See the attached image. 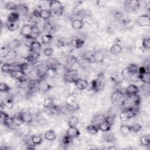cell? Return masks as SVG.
I'll list each match as a JSON object with an SVG mask.
<instances>
[{"label":"cell","mask_w":150,"mask_h":150,"mask_svg":"<svg viewBox=\"0 0 150 150\" xmlns=\"http://www.w3.org/2000/svg\"><path fill=\"white\" fill-rule=\"evenodd\" d=\"M43 54H44L45 56L50 57V56H51L53 54V49L52 47H46V48L43 50Z\"/></svg>","instance_id":"obj_58"},{"label":"cell","mask_w":150,"mask_h":150,"mask_svg":"<svg viewBox=\"0 0 150 150\" xmlns=\"http://www.w3.org/2000/svg\"><path fill=\"white\" fill-rule=\"evenodd\" d=\"M136 23L140 27H147L150 25V19L149 15L143 14L137 17Z\"/></svg>","instance_id":"obj_8"},{"label":"cell","mask_w":150,"mask_h":150,"mask_svg":"<svg viewBox=\"0 0 150 150\" xmlns=\"http://www.w3.org/2000/svg\"><path fill=\"white\" fill-rule=\"evenodd\" d=\"M73 83L76 88L80 90H84L86 89L89 86V84L86 80H84L83 79H79V78L76 79L73 81Z\"/></svg>","instance_id":"obj_10"},{"label":"cell","mask_w":150,"mask_h":150,"mask_svg":"<svg viewBox=\"0 0 150 150\" xmlns=\"http://www.w3.org/2000/svg\"><path fill=\"white\" fill-rule=\"evenodd\" d=\"M10 75L12 77L17 80L19 81L21 83H25L26 81V74L22 71L21 70H15L10 73Z\"/></svg>","instance_id":"obj_11"},{"label":"cell","mask_w":150,"mask_h":150,"mask_svg":"<svg viewBox=\"0 0 150 150\" xmlns=\"http://www.w3.org/2000/svg\"><path fill=\"white\" fill-rule=\"evenodd\" d=\"M6 28L10 31H15L16 30H17L19 28V24L18 22H15V23H12V22H9L8 21H6L5 23Z\"/></svg>","instance_id":"obj_42"},{"label":"cell","mask_w":150,"mask_h":150,"mask_svg":"<svg viewBox=\"0 0 150 150\" xmlns=\"http://www.w3.org/2000/svg\"><path fill=\"white\" fill-rule=\"evenodd\" d=\"M31 142L35 145H39L43 142V138L39 135H34L31 137Z\"/></svg>","instance_id":"obj_45"},{"label":"cell","mask_w":150,"mask_h":150,"mask_svg":"<svg viewBox=\"0 0 150 150\" xmlns=\"http://www.w3.org/2000/svg\"><path fill=\"white\" fill-rule=\"evenodd\" d=\"M132 82L134 83H138V81H140V78H139V74L135 73L132 75V76L131 77V78L129 79Z\"/></svg>","instance_id":"obj_62"},{"label":"cell","mask_w":150,"mask_h":150,"mask_svg":"<svg viewBox=\"0 0 150 150\" xmlns=\"http://www.w3.org/2000/svg\"><path fill=\"white\" fill-rule=\"evenodd\" d=\"M127 97L124 92L120 90L114 91L111 95V101L115 106H123L126 103Z\"/></svg>","instance_id":"obj_1"},{"label":"cell","mask_w":150,"mask_h":150,"mask_svg":"<svg viewBox=\"0 0 150 150\" xmlns=\"http://www.w3.org/2000/svg\"><path fill=\"white\" fill-rule=\"evenodd\" d=\"M1 70L4 73H11L12 71H15V66L13 64L11 63H4L1 66Z\"/></svg>","instance_id":"obj_24"},{"label":"cell","mask_w":150,"mask_h":150,"mask_svg":"<svg viewBox=\"0 0 150 150\" xmlns=\"http://www.w3.org/2000/svg\"><path fill=\"white\" fill-rule=\"evenodd\" d=\"M66 135L73 139L79 137L80 135V132L76 127H69L66 132Z\"/></svg>","instance_id":"obj_13"},{"label":"cell","mask_w":150,"mask_h":150,"mask_svg":"<svg viewBox=\"0 0 150 150\" xmlns=\"http://www.w3.org/2000/svg\"><path fill=\"white\" fill-rule=\"evenodd\" d=\"M139 6V2L137 0H128L124 2V8L128 12H132L136 11Z\"/></svg>","instance_id":"obj_6"},{"label":"cell","mask_w":150,"mask_h":150,"mask_svg":"<svg viewBox=\"0 0 150 150\" xmlns=\"http://www.w3.org/2000/svg\"><path fill=\"white\" fill-rule=\"evenodd\" d=\"M103 139L106 142L112 143L115 141V138L113 134H105V135H104Z\"/></svg>","instance_id":"obj_49"},{"label":"cell","mask_w":150,"mask_h":150,"mask_svg":"<svg viewBox=\"0 0 150 150\" xmlns=\"http://www.w3.org/2000/svg\"><path fill=\"white\" fill-rule=\"evenodd\" d=\"M122 50V48L120 45H119L118 43H115L111 46L110 51L112 54L118 55L121 53Z\"/></svg>","instance_id":"obj_27"},{"label":"cell","mask_w":150,"mask_h":150,"mask_svg":"<svg viewBox=\"0 0 150 150\" xmlns=\"http://www.w3.org/2000/svg\"><path fill=\"white\" fill-rule=\"evenodd\" d=\"M41 47V43L39 41L33 40L29 47V50L31 53H38L39 51L40 50Z\"/></svg>","instance_id":"obj_23"},{"label":"cell","mask_w":150,"mask_h":150,"mask_svg":"<svg viewBox=\"0 0 150 150\" xmlns=\"http://www.w3.org/2000/svg\"><path fill=\"white\" fill-rule=\"evenodd\" d=\"M84 2V1H77L75 2V5L73 9L72 12L75 15H82L83 11L84 9L81 6L82 4Z\"/></svg>","instance_id":"obj_16"},{"label":"cell","mask_w":150,"mask_h":150,"mask_svg":"<svg viewBox=\"0 0 150 150\" xmlns=\"http://www.w3.org/2000/svg\"><path fill=\"white\" fill-rule=\"evenodd\" d=\"M39 56V53H31L26 57H24V59L26 61L27 63L32 64H35L37 62V59Z\"/></svg>","instance_id":"obj_15"},{"label":"cell","mask_w":150,"mask_h":150,"mask_svg":"<svg viewBox=\"0 0 150 150\" xmlns=\"http://www.w3.org/2000/svg\"><path fill=\"white\" fill-rule=\"evenodd\" d=\"M138 91L139 88L138 86L134 84H131L127 87L124 93L127 97H129L138 94Z\"/></svg>","instance_id":"obj_12"},{"label":"cell","mask_w":150,"mask_h":150,"mask_svg":"<svg viewBox=\"0 0 150 150\" xmlns=\"http://www.w3.org/2000/svg\"><path fill=\"white\" fill-rule=\"evenodd\" d=\"M3 124L8 127H13V120H12V117H9L5 121V122L3 123Z\"/></svg>","instance_id":"obj_59"},{"label":"cell","mask_w":150,"mask_h":150,"mask_svg":"<svg viewBox=\"0 0 150 150\" xmlns=\"http://www.w3.org/2000/svg\"><path fill=\"white\" fill-rule=\"evenodd\" d=\"M86 130L88 133H89L91 135H95V134H97L99 131L98 126L94 124H93L88 125L86 128Z\"/></svg>","instance_id":"obj_39"},{"label":"cell","mask_w":150,"mask_h":150,"mask_svg":"<svg viewBox=\"0 0 150 150\" xmlns=\"http://www.w3.org/2000/svg\"><path fill=\"white\" fill-rule=\"evenodd\" d=\"M66 105L67 109L70 111H75L79 109V105L77 102L76 97L71 94H69L66 97Z\"/></svg>","instance_id":"obj_3"},{"label":"cell","mask_w":150,"mask_h":150,"mask_svg":"<svg viewBox=\"0 0 150 150\" xmlns=\"http://www.w3.org/2000/svg\"><path fill=\"white\" fill-rule=\"evenodd\" d=\"M20 17V15L16 11H13L9 13L7 18V21L9 22H18Z\"/></svg>","instance_id":"obj_28"},{"label":"cell","mask_w":150,"mask_h":150,"mask_svg":"<svg viewBox=\"0 0 150 150\" xmlns=\"http://www.w3.org/2000/svg\"><path fill=\"white\" fill-rule=\"evenodd\" d=\"M33 30V26L28 23L23 25L20 30V34L25 38V39L29 38Z\"/></svg>","instance_id":"obj_9"},{"label":"cell","mask_w":150,"mask_h":150,"mask_svg":"<svg viewBox=\"0 0 150 150\" xmlns=\"http://www.w3.org/2000/svg\"><path fill=\"white\" fill-rule=\"evenodd\" d=\"M70 43L69 40L65 37H60L57 39L56 45L58 47H64Z\"/></svg>","instance_id":"obj_35"},{"label":"cell","mask_w":150,"mask_h":150,"mask_svg":"<svg viewBox=\"0 0 150 150\" xmlns=\"http://www.w3.org/2000/svg\"><path fill=\"white\" fill-rule=\"evenodd\" d=\"M12 117V120H13V125L14 127H19L20 125H21L23 122V120H22L21 117H20V115L19 114L13 116Z\"/></svg>","instance_id":"obj_46"},{"label":"cell","mask_w":150,"mask_h":150,"mask_svg":"<svg viewBox=\"0 0 150 150\" xmlns=\"http://www.w3.org/2000/svg\"><path fill=\"white\" fill-rule=\"evenodd\" d=\"M11 90V87L5 82H1L0 84V91L2 93H7Z\"/></svg>","instance_id":"obj_53"},{"label":"cell","mask_w":150,"mask_h":150,"mask_svg":"<svg viewBox=\"0 0 150 150\" xmlns=\"http://www.w3.org/2000/svg\"><path fill=\"white\" fill-rule=\"evenodd\" d=\"M78 71L76 69H69L65 70L64 75H63V79L65 82L66 83H73V81L77 79Z\"/></svg>","instance_id":"obj_4"},{"label":"cell","mask_w":150,"mask_h":150,"mask_svg":"<svg viewBox=\"0 0 150 150\" xmlns=\"http://www.w3.org/2000/svg\"><path fill=\"white\" fill-rule=\"evenodd\" d=\"M120 132H121V134L124 136L128 135L131 132V129L130 125H125V124L121 125L120 126Z\"/></svg>","instance_id":"obj_41"},{"label":"cell","mask_w":150,"mask_h":150,"mask_svg":"<svg viewBox=\"0 0 150 150\" xmlns=\"http://www.w3.org/2000/svg\"><path fill=\"white\" fill-rule=\"evenodd\" d=\"M111 79L116 84H119L122 82L123 78L121 74V73L115 72L111 74Z\"/></svg>","instance_id":"obj_29"},{"label":"cell","mask_w":150,"mask_h":150,"mask_svg":"<svg viewBox=\"0 0 150 150\" xmlns=\"http://www.w3.org/2000/svg\"><path fill=\"white\" fill-rule=\"evenodd\" d=\"M121 74L123 78V79H126V80H128V79H129L131 78V77L132 76V74L130 73V71H129L127 67L124 68L121 72Z\"/></svg>","instance_id":"obj_47"},{"label":"cell","mask_w":150,"mask_h":150,"mask_svg":"<svg viewBox=\"0 0 150 150\" xmlns=\"http://www.w3.org/2000/svg\"><path fill=\"white\" fill-rule=\"evenodd\" d=\"M84 43L85 42L83 39L76 36L73 37L70 40L71 45L76 49H79L82 47L84 45Z\"/></svg>","instance_id":"obj_14"},{"label":"cell","mask_w":150,"mask_h":150,"mask_svg":"<svg viewBox=\"0 0 150 150\" xmlns=\"http://www.w3.org/2000/svg\"><path fill=\"white\" fill-rule=\"evenodd\" d=\"M82 57L84 60H86V61H87L89 63L94 62V52H91V51L86 52H85L83 54Z\"/></svg>","instance_id":"obj_31"},{"label":"cell","mask_w":150,"mask_h":150,"mask_svg":"<svg viewBox=\"0 0 150 150\" xmlns=\"http://www.w3.org/2000/svg\"><path fill=\"white\" fill-rule=\"evenodd\" d=\"M71 139H72V138H70L66 134V135L63 138V139L62 140V145L65 146L69 145V144H70V142L71 141Z\"/></svg>","instance_id":"obj_56"},{"label":"cell","mask_w":150,"mask_h":150,"mask_svg":"<svg viewBox=\"0 0 150 150\" xmlns=\"http://www.w3.org/2000/svg\"><path fill=\"white\" fill-rule=\"evenodd\" d=\"M43 29L46 32V33L52 35V33H53L55 31V27L52 23L47 21L43 25Z\"/></svg>","instance_id":"obj_26"},{"label":"cell","mask_w":150,"mask_h":150,"mask_svg":"<svg viewBox=\"0 0 150 150\" xmlns=\"http://www.w3.org/2000/svg\"><path fill=\"white\" fill-rule=\"evenodd\" d=\"M141 145L143 146H149L150 145V136L149 135H145L142 136L139 139Z\"/></svg>","instance_id":"obj_36"},{"label":"cell","mask_w":150,"mask_h":150,"mask_svg":"<svg viewBox=\"0 0 150 150\" xmlns=\"http://www.w3.org/2000/svg\"><path fill=\"white\" fill-rule=\"evenodd\" d=\"M96 5L99 8H104L107 6L108 1L105 0H97L95 2Z\"/></svg>","instance_id":"obj_57"},{"label":"cell","mask_w":150,"mask_h":150,"mask_svg":"<svg viewBox=\"0 0 150 150\" xmlns=\"http://www.w3.org/2000/svg\"><path fill=\"white\" fill-rule=\"evenodd\" d=\"M17 6L18 5H16L15 3L12 2H8L6 3H5V8L6 10L8 11H16V9H17Z\"/></svg>","instance_id":"obj_48"},{"label":"cell","mask_w":150,"mask_h":150,"mask_svg":"<svg viewBox=\"0 0 150 150\" xmlns=\"http://www.w3.org/2000/svg\"><path fill=\"white\" fill-rule=\"evenodd\" d=\"M38 90L45 93L50 90L52 88V86L47 81L45 78H41L38 80Z\"/></svg>","instance_id":"obj_7"},{"label":"cell","mask_w":150,"mask_h":150,"mask_svg":"<svg viewBox=\"0 0 150 150\" xmlns=\"http://www.w3.org/2000/svg\"><path fill=\"white\" fill-rule=\"evenodd\" d=\"M105 86V83L101 79V77H98L92 80L90 84V88L93 92H98L104 88Z\"/></svg>","instance_id":"obj_5"},{"label":"cell","mask_w":150,"mask_h":150,"mask_svg":"<svg viewBox=\"0 0 150 150\" xmlns=\"http://www.w3.org/2000/svg\"><path fill=\"white\" fill-rule=\"evenodd\" d=\"M66 65L68 66V67L67 69H71V66H73L74 64L77 63V59L74 55L69 54L66 57Z\"/></svg>","instance_id":"obj_20"},{"label":"cell","mask_w":150,"mask_h":150,"mask_svg":"<svg viewBox=\"0 0 150 150\" xmlns=\"http://www.w3.org/2000/svg\"><path fill=\"white\" fill-rule=\"evenodd\" d=\"M49 110H50L51 113L53 114H58L60 111V108L58 106L55 105H53V106H52Z\"/></svg>","instance_id":"obj_60"},{"label":"cell","mask_w":150,"mask_h":150,"mask_svg":"<svg viewBox=\"0 0 150 150\" xmlns=\"http://www.w3.org/2000/svg\"><path fill=\"white\" fill-rule=\"evenodd\" d=\"M104 55L101 52H94V62L100 63L104 61Z\"/></svg>","instance_id":"obj_43"},{"label":"cell","mask_w":150,"mask_h":150,"mask_svg":"<svg viewBox=\"0 0 150 150\" xmlns=\"http://www.w3.org/2000/svg\"><path fill=\"white\" fill-rule=\"evenodd\" d=\"M127 67H128L129 71H130V73L132 74H135V73H138V67L136 64L131 63V64H129L128 66H127Z\"/></svg>","instance_id":"obj_52"},{"label":"cell","mask_w":150,"mask_h":150,"mask_svg":"<svg viewBox=\"0 0 150 150\" xmlns=\"http://www.w3.org/2000/svg\"><path fill=\"white\" fill-rule=\"evenodd\" d=\"M17 56V53L15 50H8L7 49L6 52L5 53L4 56L5 60L8 61L13 60Z\"/></svg>","instance_id":"obj_21"},{"label":"cell","mask_w":150,"mask_h":150,"mask_svg":"<svg viewBox=\"0 0 150 150\" xmlns=\"http://www.w3.org/2000/svg\"><path fill=\"white\" fill-rule=\"evenodd\" d=\"M57 74V70L53 67L47 66L46 70V76L49 78H54Z\"/></svg>","instance_id":"obj_32"},{"label":"cell","mask_w":150,"mask_h":150,"mask_svg":"<svg viewBox=\"0 0 150 150\" xmlns=\"http://www.w3.org/2000/svg\"><path fill=\"white\" fill-rule=\"evenodd\" d=\"M79 121L77 117L74 115H71L69 117L67 124L69 127H77V125L79 124Z\"/></svg>","instance_id":"obj_44"},{"label":"cell","mask_w":150,"mask_h":150,"mask_svg":"<svg viewBox=\"0 0 150 150\" xmlns=\"http://www.w3.org/2000/svg\"><path fill=\"white\" fill-rule=\"evenodd\" d=\"M8 117H9V115L6 112H5L2 110H1V122L2 124H3Z\"/></svg>","instance_id":"obj_61"},{"label":"cell","mask_w":150,"mask_h":150,"mask_svg":"<svg viewBox=\"0 0 150 150\" xmlns=\"http://www.w3.org/2000/svg\"><path fill=\"white\" fill-rule=\"evenodd\" d=\"M20 117H21L22 120H23V122L25 123H30L33 121V117L32 115H31L30 112L28 111H23V112H21L18 114Z\"/></svg>","instance_id":"obj_18"},{"label":"cell","mask_w":150,"mask_h":150,"mask_svg":"<svg viewBox=\"0 0 150 150\" xmlns=\"http://www.w3.org/2000/svg\"><path fill=\"white\" fill-rule=\"evenodd\" d=\"M115 114L111 111L107 112V113L105 115V121L107 122L111 126L114 124L115 121Z\"/></svg>","instance_id":"obj_22"},{"label":"cell","mask_w":150,"mask_h":150,"mask_svg":"<svg viewBox=\"0 0 150 150\" xmlns=\"http://www.w3.org/2000/svg\"><path fill=\"white\" fill-rule=\"evenodd\" d=\"M53 36L51 34L45 33L41 37V42L43 45H47L52 42L53 40Z\"/></svg>","instance_id":"obj_33"},{"label":"cell","mask_w":150,"mask_h":150,"mask_svg":"<svg viewBox=\"0 0 150 150\" xmlns=\"http://www.w3.org/2000/svg\"><path fill=\"white\" fill-rule=\"evenodd\" d=\"M4 104L5 107H6L8 110H11L14 105L13 100V99H12L11 98L6 100Z\"/></svg>","instance_id":"obj_54"},{"label":"cell","mask_w":150,"mask_h":150,"mask_svg":"<svg viewBox=\"0 0 150 150\" xmlns=\"http://www.w3.org/2000/svg\"><path fill=\"white\" fill-rule=\"evenodd\" d=\"M21 42L17 39H14L10 40L6 45V48L8 50H15L21 46Z\"/></svg>","instance_id":"obj_17"},{"label":"cell","mask_w":150,"mask_h":150,"mask_svg":"<svg viewBox=\"0 0 150 150\" xmlns=\"http://www.w3.org/2000/svg\"><path fill=\"white\" fill-rule=\"evenodd\" d=\"M104 121H105V115L100 114L93 118V120L91 121V124L98 126L100 124H101Z\"/></svg>","instance_id":"obj_40"},{"label":"cell","mask_w":150,"mask_h":150,"mask_svg":"<svg viewBox=\"0 0 150 150\" xmlns=\"http://www.w3.org/2000/svg\"><path fill=\"white\" fill-rule=\"evenodd\" d=\"M45 138L49 141H53L56 138V135L53 130H48L47 131L44 135Z\"/></svg>","instance_id":"obj_34"},{"label":"cell","mask_w":150,"mask_h":150,"mask_svg":"<svg viewBox=\"0 0 150 150\" xmlns=\"http://www.w3.org/2000/svg\"><path fill=\"white\" fill-rule=\"evenodd\" d=\"M142 46L146 49H149L150 47V39L149 37H145L142 39Z\"/></svg>","instance_id":"obj_55"},{"label":"cell","mask_w":150,"mask_h":150,"mask_svg":"<svg viewBox=\"0 0 150 150\" xmlns=\"http://www.w3.org/2000/svg\"><path fill=\"white\" fill-rule=\"evenodd\" d=\"M52 16V14L49 9H41L39 11V18L43 20L47 21Z\"/></svg>","instance_id":"obj_25"},{"label":"cell","mask_w":150,"mask_h":150,"mask_svg":"<svg viewBox=\"0 0 150 150\" xmlns=\"http://www.w3.org/2000/svg\"><path fill=\"white\" fill-rule=\"evenodd\" d=\"M86 149H89V150H90V149H97V148L95 145H87Z\"/></svg>","instance_id":"obj_63"},{"label":"cell","mask_w":150,"mask_h":150,"mask_svg":"<svg viewBox=\"0 0 150 150\" xmlns=\"http://www.w3.org/2000/svg\"><path fill=\"white\" fill-rule=\"evenodd\" d=\"M98 127L99 131L105 132H108L110 131V129H111V125L110 124H108L107 122L104 121L103 122H101V124H100L98 125Z\"/></svg>","instance_id":"obj_37"},{"label":"cell","mask_w":150,"mask_h":150,"mask_svg":"<svg viewBox=\"0 0 150 150\" xmlns=\"http://www.w3.org/2000/svg\"><path fill=\"white\" fill-rule=\"evenodd\" d=\"M131 129V132L137 133L139 132L142 129V125L139 124V123H135L131 125H130Z\"/></svg>","instance_id":"obj_51"},{"label":"cell","mask_w":150,"mask_h":150,"mask_svg":"<svg viewBox=\"0 0 150 150\" xmlns=\"http://www.w3.org/2000/svg\"><path fill=\"white\" fill-rule=\"evenodd\" d=\"M63 9L64 7L60 1L53 0L49 2V11L52 13V16H61L63 12Z\"/></svg>","instance_id":"obj_2"},{"label":"cell","mask_w":150,"mask_h":150,"mask_svg":"<svg viewBox=\"0 0 150 150\" xmlns=\"http://www.w3.org/2000/svg\"><path fill=\"white\" fill-rule=\"evenodd\" d=\"M139 75L141 81H142L143 83L149 84V73H145Z\"/></svg>","instance_id":"obj_50"},{"label":"cell","mask_w":150,"mask_h":150,"mask_svg":"<svg viewBox=\"0 0 150 150\" xmlns=\"http://www.w3.org/2000/svg\"><path fill=\"white\" fill-rule=\"evenodd\" d=\"M43 106L45 108L50 109L54 105V101L52 97H47L43 101Z\"/></svg>","instance_id":"obj_38"},{"label":"cell","mask_w":150,"mask_h":150,"mask_svg":"<svg viewBox=\"0 0 150 150\" xmlns=\"http://www.w3.org/2000/svg\"><path fill=\"white\" fill-rule=\"evenodd\" d=\"M16 12H17L19 15H25L28 13L29 8L25 4H19L18 5Z\"/></svg>","instance_id":"obj_30"},{"label":"cell","mask_w":150,"mask_h":150,"mask_svg":"<svg viewBox=\"0 0 150 150\" xmlns=\"http://www.w3.org/2000/svg\"><path fill=\"white\" fill-rule=\"evenodd\" d=\"M84 23L82 19H73L71 22V27L73 29L75 30H80L84 26Z\"/></svg>","instance_id":"obj_19"}]
</instances>
